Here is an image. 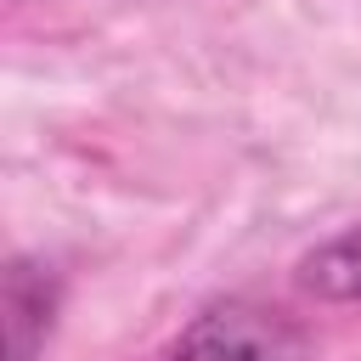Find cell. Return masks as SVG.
<instances>
[{"label":"cell","mask_w":361,"mask_h":361,"mask_svg":"<svg viewBox=\"0 0 361 361\" xmlns=\"http://www.w3.org/2000/svg\"><path fill=\"white\" fill-rule=\"evenodd\" d=\"M310 333L276 305L259 299H214L203 305L158 361H305Z\"/></svg>","instance_id":"obj_1"},{"label":"cell","mask_w":361,"mask_h":361,"mask_svg":"<svg viewBox=\"0 0 361 361\" xmlns=\"http://www.w3.org/2000/svg\"><path fill=\"white\" fill-rule=\"evenodd\" d=\"M62 310V282L45 259L11 254L0 282V327H6V361H39L51 327Z\"/></svg>","instance_id":"obj_2"},{"label":"cell","mask_w":361,"mask_h":361,"mask_svg":"<svg viewBox=\"0 0 361 361\" xmlns=\"http://www.w3.org/2000/svg\"><path fill=\"white\" fill-rule=\"evenodd\" d=\"M293 282H299L310 299H322V305H361V226L316 243V248L299 259Z\"/></svg>","instance_id":"obj_3"},{"label":"cell","mask_w":361,"mask_h":361,"mask_svg":"<svg viewBox=\"0 0 361 361\" xmlns=\"http://www.w3.org/2000/svg\"><path fill=\"white\" fill-rule=\"evenodd\" d=\"M17 6H23V0H17Z\"/></svg>","instance_id":"obj_4"}]
</instances>
